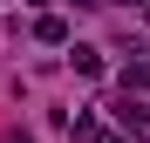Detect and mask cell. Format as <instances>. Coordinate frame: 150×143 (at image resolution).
I'll use <instances>...</instances> for the list:
<instances>
[{
  "label": "cell",
  "instance_id": "cell-1",
  "mask_svg": "<svg viewBox=\"0 0 150 143\" xmlns=\"http://www.w3.org/2000/svg\"><path fill=\"white\" fill-rule=\"evenodd\" d=\"M116 123L130 130V136H150V109H143V102H130V95H123V102H116Z\"/></svg>",
  "mask_w": 150,
  "mask_h": 143
},
{
  "label": "cell",
  "instance_id": "cell-2",
  "mask_svg": "<svg viewBox=\"0 0 150 143\" xmlns=\"http://www.w3.org/2000/svg\"><path fill=\"white\" fill-rule=\"evenodd\" d=\"M34 34L55 48V41H68V20H62V14H41V27H34Z\"/></svg>",
  "mask_w": 150,
  "mask_h": 143
},
{
  "label": "cell",
  "instance_id": "cell-3",
  "mask_svg": "<svg viewBox=\"0 0 150 143\" xmlns=\"http://www.w3.org/2000/svg\"><path fill=\"white\" fill-rule=\"evenodd\" d=\"M75 75H103V55L96 48H75Z\"/></svg>",
  "mask_w": 150,
  "mask_h": 143
},
{
  "label": "cell",
  "instance_id": "cell-4",
  "mask_svg": "<svg viewBox=\"0 0 150 143\" xmlns=\"http://www.w3.org/2000/svg\"><path fill=\"white\" fill-rule=\"evenodd\" d=\"M7 143H34V136H21V130H7Z\"/></svg>",
  "mask_w": 150,
  "mask_h": 143
},
{
  "label": "cell",
  "instance_id": "cell-5",
  "mask_svg": "<svg viewBox=\"0 0 150 143\" xmlns=\"http://www.w3.org/2000/svg\"><path fill=\"white\" fill-rule=\"evenodd\" d=\"M75 7H96V0H75Z\"/></svg>",
  "mask_w": 150,
  "mask_h": 143
}]
</instances>
